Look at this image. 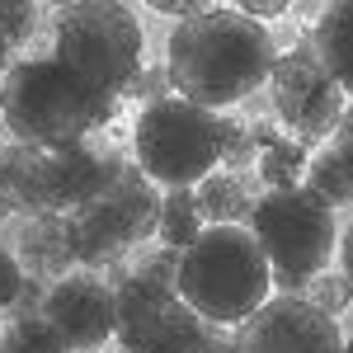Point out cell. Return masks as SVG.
Listing matches in <instances>:
<instances>
[{
  "mask_svg": "<svg viewBox=\"0 0 353 353\" xmlns=\"http://www.w3.org/2000/svg\"><path fill=\"white\" fill-rule=\"evenodd\" d=\"M273 33L241 10H203L170 28L165 43V71L170 90L198 109H226L250 99L273 76Z\"/></svg>",
  "mask_w": 353,
  "mask_h": 353,
  "instance_id": "obj_1",
  "label": "cell"
},
{
  "mask_svg": "<svg viewBox=\"0 0 353 353\" xmlns=\"http://www.w3.org/2000/svg\"><path fill=\"white\" fill-rule=\"evenodd\" d=\"M123 109V99H104L85 90L76 76H66L52 57L14 61L0 76V128L19 146H76L94 128H109Z\"/></svg>",
  "mask_w": 353,
  "mask_h": 353,
  "instance_id": "obj_2",
  "label": "cell"
},
{
  "mask_svg": "<svg viewBox=\"0 0 353 353\" xmlns=\"http://www.w3.org/2000/svg\"><path fill=\"white\" fill-rule=\"evenodd\" d=\"M179 297L208 325H241L273 292L269 259L250 226H203L189 250H179Z\"/></svg>",
  "mask_w": 353,
  "mask_h": 353,
  "instance_id": "obj_3",
  "label": "cell"
},
{
  "mask_svg": "<svg viewBox=\"0 0 353 353\" xmlns=\"http://www.w3.org/2000/svg\"><path fill=\"white\" fill-rule=\"evenodd\" d=\"M156 226H161V193L151 189V179L137 170V161L118 156V151H104V184H99V193L61 217L71 259L90 264V269L118 264L132 245L151 241Z\"/></svg>",
  "mask_w": 353,
  "mask_h": 353,
  "instance_id": "obj_4",
  "label": "cell"
},
{
  "mask_svg": "<svg viewBox=\"0 0 353 353\" xmlns=\"http://www.w3.org/2000/svg\"><path fill=\"white\" fill-rule=\"evenodd\" d=\"M141 48H146V38H141V24L128 5L81 0V5L57 10L52 61L104 99L128 94V85L141 71Z\"/></svg>",
  "mask_w": 353,
  "mask_h": 353,
  "instance_id": "obj_5",
  "label": "cell"
},
{
  "mask_svg": "<svg viewBox=\"0 0 353 353\" xmlns=\"http://www.w3.org/2000/svg\"><path fill=\"white\" fill-rule=\"evenodd\" d=\"M250 236L269 259V278L283 297H301L311 278H321L339 241L334 208L321 203L311 189H278L264 193L250 212Z\"/></svg>",
  "mask_w": 353,
  "mask_h": 353,
  "instance_id": "obj_6",
  "label": "cell"
},
{
  "mask_svg": "<svg viewBox=\"0 0 353 353\" xmlns=\"http://www.w3.org/2000/svg\"><path fill=\"white\" fill-rule=\"evenodd\" d=\"M217 141H221V113L170 94V99L146 104L137 113L132 161L151 184L189 189L217 170Z\"/></svg>",
  "mask_w": 353,
  "mask_h": 353,
  "instance_id": "obj_7",
  "label": "cell"
},
{
  "mask_svg": "<svg viewBox=\"0 0 353 353\" xmlns=\"http://www.w3.org/2000/svg\"><path fill=\"white\" fill-rule=\"evenodd\" d=\"M99 184H104V151H90L85 141L57 151L19 146V141L0 146V193L24 217H43V212L66 217L81 203H90Z\"/></svg>",
  "mask_w": 353,
  "mask_h": 353,
  "instance_id": "obj_8",
  "label": "cell"
},
{
  "mask_svg": "<svg viewBox=\"0 0 353 353\" xmlns=\"http://www.w3.org/2000/svg\"><path fill=\"white\" fill-rule=\"evenodd\" d=\"M208 321L174 288L132 273L113 292V339L123 353H198Z\"/></svg>",
  "mask_w": 353,
  "mask_h": 353,
  "instance_id": "obj_9",
  "label": "cell"
},
{
  "mask_svg": "<svg viewBox=\"0 0 353 353\" xmlns=\"http://www.w3.org/2000/svg\"><path fill=\"white\" fill-rule=\"evenodd\" d=\"M269 99L278 123L292 132V141L311 146L321 137H334L339 128V113H344V94L339 85L325 76V66L316 61V52L306 48L301 38L292 52H278L269 76Z\"/></svg>",
  "mask_w": 353,
  "mask_h": 353,
  "instance_id": "obj_10",
  "label": "cell"
},
{
  "mask_svg": "<svg viewBox=\"0 0 353 353\" xmlns=\"http://www.w3.org/2000/svg\"><path fill=\"white\" fill-rule=\"evenodd\" d=\"M236 353H344L339 321L306 297H269L236 330Z\"/></svg>",
  "mask_w": 353,
  "mask_h": 353,
  "instance_id": "obj_11",
  "label": "cell"
},
{
  "mask_svg": "<svg viewBox=\"0 0 353 353\" xmlns=\"http://www.w3.org/2000/svg\"><path fill=\"white\" fill-rule=\"evenodd\" d=\"M66 349H99L113 339V292L99 273H66L57 278L38 311Z\"/></svg>",
  "mask_w": 353,
  "mask_h": 353,
  "instance_id": "obj_12",
  "label": "cell"
},
{
  "mask_svg": "<svg viewBox=\"0 0 353 353\" xmlns=\"http://www.w3.org/2000/svg\"><path fill=\"white\" fill-rule=\"evenodd\" d=\"M306 48L325 66V76L339 85V94H353V0L325 5L306 33Z\"/></svg>",
  "mask_w": 353,
  "mask_h": 353,
  "instance_id": "obj_13",
  "label": "cell"
},
{
  "mask_svg": "<svg viewBox=\"0 0 353 353\" xmlns=\"http://www.w3.org/2000/svg\"><path fill=\"white\" fill-rule=\"evenodd\" d=\"M14 259H19V269L33 273V278H66L76 259H71V250H66L61 217H57V212L24 217L19 241H14Z\"/></svg>",
  "mask_w": 353,
  "mask_h": 353,
  "instance_id": "obj_14",
  "label": "cell"
},
{
  "mask_svg": "<svg viewBox=\"0 0 353 353\" xmlns=\"http://www.w3.org/2000/svg\"><path fill=\"white\" fill-rule=\"evenodd\" d=\"M193 198H198V217L208 221V226H241V221H250V212H254L250 189H245L236 174H221V170H212V174L193 189Z\"/></svg>",
  "mask_w": 353,
  "mask_h": 353,
  "instance_id": "obj_15",
  "label": "cell"
},
{
  "mask_svg": "<svg viewBox=\"0 0 353 353\" xmlns=\"http://www.w3.org/2000/svg\"><path fill=\"white\" fill-rule=\"evenodd\" d=\"M198 231H203V217H198L193 189L161 193V226H156V236H161L165 250H189V245L198 241Z\"/></svg>",
  "mask_w": 353,
  "mask_h": 353,
  "instance_id": "obj_16",
  "label": "cell"
},
{
  "mask_svg": "<svg viewBox=\"0 0 353 353\" xmlns=\"http://www.w3.org/2000/svg\"><path fill=\"white\" fill-rule=\"evenodd\" d=\"M306 189L316 193L321 203H330V208L353 203V161H349V156H339L334 146L321 151L316 161L306 165Z\"/></svg>",
  "mask_w": 353,
  "mask_h": 353,
  "instance_id": "obj_17",
  "label": "cell"
},
{
  "mask_svg": "<svg viewBox=\"0 0 353 353\" xmlns=\"http://www.w3.org/2000/svg\"><path fill=\"white\" fill-rule=\"evenodd\" d=\"M301 170H306V146L292 141V137H278L273 146L259 151V179L269 184V193L278 189H297Z\"/></svg>",
  "mask_w": 353,
  "mask_h": 353,
  "instance_id": "obj_18",
  "label": "cell"
},
{
  "mask_svg": "<svg viewBox=\"0 0 353 353\" xmlns=\"http://www.w3.org/2000/svg\"><path fill=\"white\" fill-rule=\"evenodd\" d=\"M0 353H71V349L57 339V330L43 316H33V321H10V330L0 334Z\"/></svg>",
  "mask_w": 353,
  "mask_h": 353,
  "instance_id": "obj_19",
  "label": "cell"
},
{
  "mask_svg": "<svg viewBox=\"0 0 353 353\" xmlns=\"http://www.w3.org/2000/svg\"><path fill=\"white\" fill-rule=\"evenodd\" d=\"M217 161L226 170H245V165L259 161V146H254V137L245 128L241 118H231V113H221V141H217Z\"/></svg>",
  "mask_w": 353,
  "mask_h": 353,
  "instance_id": "obj_20",
  "label": "cell"
},
{
  "mask_svg": "<svg viewBox=\"0 0 353 353\" xmlns=\"http://www.w3.org/2000/svg\"><path fill=\"white\" fill-rule=\"evenodd\" d=\"M301 297L311 301L321 316H330V321H339V316L353 306V297H349V288H344L339 273H321V278H311V288H306Z\"/></svg>",
  "mask_w": 353,
  "mask_h": 353,
  "instance_id": "obj_21",
  "label": "cell"
},
{
  "mask_svg": "<svg viewBox=\"0 0 353 353\" xmlns=\"http://www.w3.org/2000/svg\"><path fill=\"white\" fill-rule=\"evenodd\" d=\"M38 28V5H0V43L14 52L24 48Z\"/></svg>",
  "mask_w": 353,
  "mask_h": 353,
  "instance_id": "obj_22",
  "label": "cell"
},
{
  "mask_svg": "<svg viewBox=\"0 0 353 353\" xmlns=\"http://www.w3.org/2000/svg\"><path fill=\"white\" fill-rule=\"evenodd\" d=\"M174 90H170V71L165 66H151V71H137V81L128 85V94L123 99H137L141 109L146 104H161V99H170Z\"/></svg>",
  "mask_w": 353,
  "mask_h": 353,
  "instance_id": "obj_23",
  "label": "cell"
},
{
  "mask_svg": "<svg viewBox=\"0 0 353 353\" xmlns=\"http://www.w3.org/2000/svg\"><path fill=\"white\" fill-rule=\"evenodd\" d=\"M132 273H146L151 283H161V288H179V250H151Z\"/></svg>",
  "mask_w": 353,
  "mask_h": 353,
  "instance_id": "obj_24",
  "label": "cell"
},
{
  "mask_svg": "<svg viewBox=\"0 0 353 353\" xmlns=\"http://www.w3.org/2000/svg\"><path fill=\"white\" fill-rule=\"evenodd\" d=\"M43 297H48V278L24 273L19 292H14V301H10V321H33V316L43 311Z\"/></svg>",
  "mask_w": 353,
  "mask_h": 353,
  "instance_id": "obj_25",
  "label": "cell"
},
{
  "mask_svg": "<svg viewBox=\"0 0 353 353\" xmlns=\"http://www.w3.org/2000/svg\"><path fill=\"white\" fill-rule=\"evenodd\" d=\"M19 283H24V269H19V259L0 245V311H10V301L19 292Z\"/></svg>",
  "mask_w": 353,
  "mask_h": 353,
  "instance_id": "obj_26",
  "label": "cell"
},
{
  "mask_svg": "<svg viewBox=\"0 0 353 353\" xmlns=\"http://www.w3.org/2000/svg\"><path fill=\"white\" fill-rule=\"evenodd\" d=\"M198 353H236V334H226V325H208Z\"/></svg>",
  "mask_w": 353,
  "mask_h": 353,
  "instance_id": "obj_27",
  "label": "cell"
},
{
  "mask_svg": "<svg viewBox=\"0 0 353 353\" xmlns=\"http://www.w3.org/2000/svg\"><path fill=\"white\" fill-rule=\"evenodd\" d=\"M241 14H245V19H254V24H264V19H278V14H288V5H283V0H245Z\"/></svg>",
  "mask_w": 353,
  "mask_h": 353,
  "instance_id": "obj_28",
  "label": "cell"
},
{
  "mask_svg": "<svg viewBox=\"0 0 353 353\" xmlns=\"http://www.w3.org/2000/svg\"><path fill=\"white\" fill-rule=\"evenodd\" d=\"M334 151L353 161V104H344V113H339V128H334Z\"/></svg>",
  "mask_w": 353,
  "mask_h": 353,
  "instance_id": "obj_29",
  "label": "cell"
},
{
  "mask_svg": "<svg viewBox=\"0 0 353 353\" xmlns=\"http://www.w3.org/2000/svg\"><path fill=\"white\" fill-rule=\"evenodd\" d=\"M339 278H344V288L353 297V221H349V231L339 236Z\"/></svg>",
  "mask_w": 353,
  "mask_h": 353,
  "instance_id": "obj_30",
  "label": "cell"
},
{
  "mask_svg": "<svg viewBox=\"0 0 353 353\" xmlns=\"http://www.w3.org/2000/svg\"><path fill=\"white\" fill-rule=\"evenodd\" d=\"M156 10H161V14H174V19L184 24V19H193V14H203L208 5H198V0H156Z\"/></svg>",
  "mask_w": 353,
  "mask_h": 353,
  "instance_id": "obj_31",
  "label": "cell"
},
{
  "mask_svg": "<svg viewBox=\"0 0 353 353\" xmlns=\"http://www.w3.org/2000/svg\"><path fill=\"white\" fill-rule=\"evenodd\" d=\"M5 71H10V48L0 43V76H5Z\"/></svg>",
  "mask_w": 353,
  "mask_h": 353,
  "instance_id": "obj_32",
  "label": "cell"
},
{
  "mask_svg": "<svg viewBox=\"0 0 353 353\" xmlns=\"http://www.w3.org/2000/svg\"><path fill=\"white\" fill-rule=\"evenodd\" d=\"M10 212H14V208H10V198H5V193H0V221L10 217Z\"/></svg>",
  "mask_w": 353,
  "mask_h": 353,
  "instance_id": "obj_33",
  "label": "cell"
},
{
  "mask_svg": "<svg viewBox=\"0 0 353 353\" xmlns=\"http://www.w3.org/2000/svg\"><path fill=\"white\" fill-rule=\"evenodd\" d=\"M344 353H353V334H349V339H344Z\"/></svg>",
  "mask_w": 353,
  "mask_h": 353,
  "instance_id": "obj_34",
  "label": "cell"
}]
</instances>
